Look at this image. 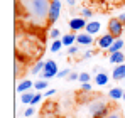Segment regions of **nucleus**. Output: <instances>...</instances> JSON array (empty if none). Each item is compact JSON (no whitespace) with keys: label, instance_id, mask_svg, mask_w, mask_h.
<instances>
[{"label":"nucleus","instance_id":"nucleus-1","mask_svg":"<svg viewBox=\"0 0 125 118\" xmlns=\"http://www.w3.org/2000/svg\"><path fill=\"white\" fill-rule=\"evenodd\" d=\"M52 0H15V17L22 25L42 29L49 25V10Z\"/></svg>","mask_w":125,"mask_h":118},{"label":"nucleus","instance_id":"nucleus-2","mask_svg":"<svg viewBox=\"0 0 125 118\" xmlns=\"http://www.w3.org/2000/svg\"><path fill=\"white\" fill-rule=\"evenodd\" d=\"M110 105L102 95H95L91 99H86L83 108H80L78 118H103L110 111Z\"/></svg>","mask_w":125,"mask_h":118},{"label":"nucleus","instance_id":"nucleus-3","mask_svg":"<svg viewBox=\"0 0 125 118\" xmlns=\"http://www.w3.org/2000/svg\"><path fill=\"white\" fill-rule=\"evenodd\" d=\"M58 73H59L58 64H56L52 59H47V61H46V66H44V71L41 73V76L44 79H51V78H56Z\"/></svg>","mask_w":125,"mask_h":118},{"label":"nucleus","instance_id":"nucleus-4","mask_svg":"<svg viewBox=\"0 0 125 118\" xmlns=\"http://www.w3.org/2000/svg\"><path fill=\"white\" fill-rule=\"evenodd\" d=\"M124 27H125V25L118 19H110V20H108V34H112L115 39H118V37L122 36Z\"/></svg>","mask_w":125,"mask_h":118},{"label":"nucleus","instance_id":"nucleus-5","mask_svg":"<svg viewBox=\"0 0 125 118\" xmlns=\"http://www.w3.org/2000/svg\"><path fill=\"white\" fill-rule=\"evenodd\" d=\"M59 15H61V2L59 0H52V3H51V10H49V25H52L56 20L59 19Z\"/></svg>","mask_w":125,"mask_h":118},{"label":"nucleus","instance_id":"nucleus-6","mask_svg":"<svg viewBox=\"0 0 125 118\" xmlns=\"http://www.w3.org/2000/svg\"><path fill=\"white\" fill-rule=\"evenodd\" d=\"M113 42H115V37H113L112 34H105V36H102L100 39L96 40L98 47H100V49H106V51L110 49V46H112Z\"/></svg>","mask_w":125,"mask_h":118},{"label":"nucleus","instance_id":"nucleus-7","mask_svg":"<svg viewBox=\"0 0 125 118\" xmlns=\"http://www.w3.org/2000/svg\"><path fill=\"white\" fill-rule=\"evenodd\" d=\"M76 42L81 46H91L95 40H93V36H90L88 32H80V34H76Z\"/></svg>","mask_w":125,"mask_h":118},{"label":"nucleus","instance_id":"nucleus-8","mask_svg":"<svg viewBox=\"0 0 125 118\" xmlns=\"http://www.w3.org/2000/svg\"><path fill=\"white\" fill-rule=\"evenodd\" d=\"M69 27L76 32V30H81V29H86V20L83 17H74V19L69 20Z\"/></svg>","mask_w":125,"mask_h":118},{"label":"nucleus","instance_id":"nucleus-9","mask_svg":"<svg viewBox=\"0 0 125 118\" xmlns=\"http://www.w3.org/2000/svg\"><path fill=\"white\" fill-rule=\"evenodd\" d=\"M100 29H102V24H100V22H96V20H91V22H88V24H86L84 32H88L90 36H95V34H98V32H100Z\"/></svg>","mask_w":125,"mask_h":118},{"label":"nucleus","instance_id":"nucleus-10","mask_svg":"<svg viewBox=\"0 0 125 118\" xmlns=\"http://www.w3.org/2000/svg\"><path fill=\"white\" fill-rule=\"evenodd\" d=\"M112 76L113 79H124L125 78V62L124 64H118V66H115V69H113V73H112Z\"/></svg>","mask_w":125,"mask_h":118},{"label":"nucleus","instance_id":"nucleus-11","mask_svg":"<svg viewBox=\"0 0 125 118\" xmlns=\"http://www.w3.org/2000/svg\"><path fill=\"white\" fill-rule=\"evenodd\" d=\"M110 62H112V64H115V66L124 64V62H125V54L122 52V51H118V52L112 54V56H110Z\"/></svg>","mask_w":125,"mask_h":118},{"label":"nucleus","instance_id":"nucleus-12","mask_svg":"<svg viewBox=\"0 0 125 118\" xmlns=\"http://www.w3.org/2000/svg\"><path fill=\"white\" fill-rule=\"evenodd\" d=\"M34 86V83L32 81H29V79H24V81H21L19 84H17V91L19 93H27L31 88Z\"/></svg>","mask_w":125,"mask_h":118},{"label":"nucleus","instance_id":"nucleus-13","mask_svg":"<svg viewBox=\"0 0 125 118\" xmlns=\"http://www.w3.org/2000/svg\"><path fill=\"white\" fill-rule=\"evenodd\" d=\"M124 89L122 88H112L110 91H108V96H110V99H120V98H124Z\"/></svg>","mask_w":125,"mask_h":118},{"label":"nucleus","instance_id":"nucleus-14","mask_svg":"<svg viewBox=\"0 0 125 118\" xmlns=\"http://www.w3.org/2000/svg\"><path fill=\"white\" fill-rule=\"evenodd\" d=\"M125 46V42L122 39H115V42L110 46V49H108V52L110 54H115V52H118V51H122V47Z\"/></svg>","mask_w":125,"mask_h":118},{"label":"nucleus","instance_id":"nucleus-15","mask_svg":"<svg viewBox=\"0 0 125 118\" xmlns=\"http://www.w3.org/2000/svg\"><path fill=\"white\" fill-rule=\"evenodd\" d=\"M95 83H96L98 86H105V84L108 83V74H106L105 71H102V73H98V74L95 76Z\"/></svg>","mask_w":125,"mask_h":118},{"label":"nucleus","instance_id":"nucleus-16","mask_svg":"<svg viewBox=\"0 0 125 118\" xmlns=\"http://www.w3.org/2000/svg\"><path fill=\"white\" fill-rule=\"evenodd\" d=\"M61 40H62V44H64V46L71 47V46L76 42V36H74V34H64V36L61 37Z\"/></svg>","mask_w":125,"mask_h":118},{"label":"nucleus","instance_id":"nucleus-17","mask_svg":"<svg viewBox=\"0 0 125 118\" xmlns=\"http://www.w3.org/2000/svg\"><path fill=\"white\" fill-rule=\"evenodd\" d=\"M44 66H46V62L44 61H37L34 66H32V69H31V73L36 76V74H41L42 71H44Z\"/></svg>","mask_w":125,"mask_h":118},{"label":"nucleus","instance_id":"nucleus-18","mask_svg":"<svg viewBox=\"0 0 125 118\" xmlns=\"http://www.w3.org/2000/svg\"><path fill=\"white\" fill-rule=\"evenodd\" d=\"M103 118H122V113H120V108H112L108 111V115Z\"/></svg>","mask_w":125,"mask_h":118},{"label":"nucleus","instance_id":"nucleus-19","mask_svg":"<svg viewBox=\"0 0 125 118\" xmlns=\"http://www.w3.org/2000/svg\"><path fill=\"white\" fill-rule=\"evenodd\" d=\"M64 46L62 44V40H52V44H51V52H58V51H61V47Z\"/></svg>","mask_w":125,"mask_h":118},{"label":"nucleus","instance_id":"nucleus-20","mask_svg":"<svg viewBox=\"0 0 125 118\" xmlns=\"http://www.w3.org/2000/svg\"><path fill=\"white\" fill-rule=\"evenodd\" d=\"M32 99H34V95H32V93H24L22 98H21V101L24 103V105H31Z\"/></svg>","mask_w":125,"mask_h":118},{"label":"nucleus","instance_id":"nucleus-21","mask_svg":"<svg viewBox=\"0 0 125 118\" xmlns=\"http://www.w3.org/2000/svg\"><path fill=\"white\" fill-rule=\"evenodd\" d=\"M34 88L37 89V91H44V89H47V83L42 79V81H36L34 83Z\"/></svg>","mask_w":125,"mask_h":118},{"label":"nucleus","instance_id":"nucleus-22","mask_svg":"<svg viewBox=\"0 0 125 118\" xmlns=\"http://www.w3.org/2000/svg\"><path fill=\"white\" fill-rule=\"evenodd\" d=\"M59 36H61V30H59V29H51V30H49V37H51V39L56 40Z\"/></svg>","mask_w":125,"mask_h":118},{"label":"nucleus","instance_id":"nucleus-23","mask_svg":"<svg viewBox=\"0 0 125 118\" xmlns=\"http://www.w3.org/2000/svg\"><path fill=\"white\" fill-rule=\"evenodd\" d=\"M90 78H91V76H90V73H81V74H80V83H81V84L90 83Z\"/></svg>","mask_w":125,"mask_h":118},{"label":"nucleus","instance_id":"nucleus-24","mask_svg":"<svg viewBox=\"0 0 125 118\" xmlns=\"http://www.w3.org/2000/svg\"><path fill=\"white\" fill-rule=\"evenodd\" d=\"M81 15H83L84 19H90V17H93V12H91V9H83Z\"/></svg>","mask_w":125,"mask_h":118},{"label":"nucleus","instance_id":"nucleus-25","mask_svg":"<svg viewBox=\"0 0 125 118\" xmlns=\"http://www.w3.org/2000/svg\"><path fill=\"white\" fill-rule=\"evenodd\" d=\"M42 96H44V95H41V93H36V95H34V99H32V103H31V106L37 105V103H39V101L42 99Z\"/></svg>","mask_w":125,"mask_h":118},{"label":"nucleus","instance_id":"nucleus-26","mask_svg":"<svg viewBox=\"0 0 125 118\" xmlns=\"http://www.w3.org/2000/svg\"><path fill=\"white\" fill-rule=\"evenodd\" d=\"M34 106H29V108H25V111H24V117H27V118H31L32 115H34Z\"/></svg>","mask_w":125,"mask_h":118},{"label":"nucleus","instance_id":"nucleus-27","mask_svg":"<svg viewBox=\"0 0 125 118\" xmlns=\"http://www.w3.org/2000/svg\"><path fill=\"white\" fill-rule=\"evenodd\" d=\"M69 74H71V69H62L58 73V78H68Z\"/></svg>","mask_w":125,"mask_h":118},{"label":"nucleus","instance_id":"nucleus-28","mask_svg":"<svg viewBox=\"0 0 125 118\" xmlns=\"http://www.w3.org/2000/svg\"><path fill=\"white\" fill-rule=\"evenodd\" d=\"M68 54H71V56H73V54H78V47H76V46L68 47Z\"/></svg>","mask_w":125,"mask_h":118},{"label":"nucleus","instance_id":"nucleus-29","mask_svg":"<svg viewBox=\"0 0 125 118\" xmlns=\"http://www.w3.org/2000/svg\"><path fill=\"white\" fill-rule=\"evenodd\" d=\"M81 89L90 93V91H91V84H90V83H84V84H81Z\"/></svg>","mask_w":125,"mask_h":118},{"label":"nucleus","instance_id":"nucleus-30","mask_svg":"<svg viewBox=\"0 0 125 118\" xmlns=\"http://www.w3.org/2000/svg\"><path fill=\"white\" fill-rule=\"evenodd\" d=\"M68 79H69V81H73V79H80V74H76V73H71V74L68 76Z\"/></svg>","mask_w":125,"mask_h":118},{"label":"nucleus","instance_id":"nucleus-31","mask_svg":"<svg viewBox=\"0 0 125 118\" xmlns=\"http://www.w3.org/2000/svg\"><path fill=\"white\" fill-rule=\"evenodd\" d=\"M91 56H93V51H86V52H84V56H83V58H84V59H90Z\"/></svg>","mask_w":125,"mask_h":118},{"label":"nucleus","instance_id":"nucleus-32","mask_svg":"<svg viewBox=\"0 0 125 118\" xmlns=\"http://www.w3.org/2000/svg\"><path fill=\"white\" fill-rule=\"evenodd\" d=\"M117 19H118V20H120V22H122V24L125 25V12H124V14H120V15L117 17Z\"/></svg>","mask_w":125,"mask_h":118},{"label":"nucleus","instance_id":"nucleus-33","mask_svg":"<svg viewBox=\"0 0 125 118\" xmlns=\"http://www.w3.org/2000/svg\"><path fill=\"white\" fill-rule=\"evenodd\" d=\"M54 93H56V89H47V91H46V95H44V96H52V95H54Z\"/></svg>","mask_w":125,"mask_h":118},{"label":"nucleus","instance_id":"nucleus-34","mask_svg":"<svg viewBox=\"0 0 125 118\" xmlns=\"http://www.w3.org/2000/svg\"><path fill=\"white\" fill-rule=\"evenodd\" d=\"M74 3H76V2H74V0H68V5H71V7H73V5H74Z\"/></svg>","mask_w":125,"mask_h":118},{"label":"nucleus","instance_id":"nucleus-35","mask_svg":"<svg viewBox=\"0 0 125 118\" xmlns=\"http://www.w3.org/2000/svg\"><path fill=\"white\" fill-rule=\"evenodd\" d=\"M122 99H124V101H125V93H124V98H122Z\"/></svg>","mask_w":125,"mask_h":118}]
</instances>
